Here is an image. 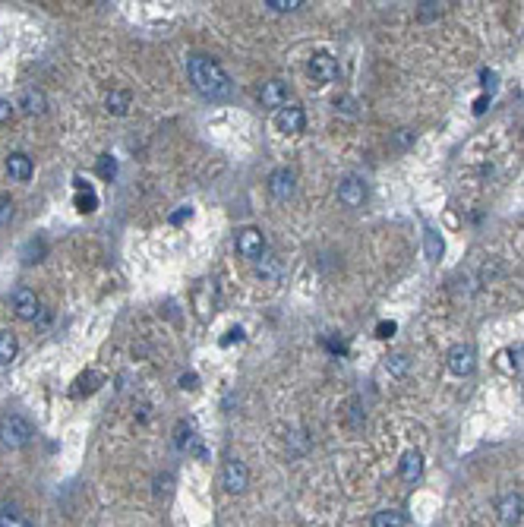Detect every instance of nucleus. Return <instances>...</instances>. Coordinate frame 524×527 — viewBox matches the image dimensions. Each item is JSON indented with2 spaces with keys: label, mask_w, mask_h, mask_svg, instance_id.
I'll return each instance as SVG.
<instances>
[{
  "label": "nucleus",
  "mask_w": 524,
  "mask_h": 527,
  "mask_svg": "<svg viewBox=\"0 0 524 527\" xmlns=\"http://www.w3.org/2000/svg\"><path fill=\"white\" fill-rule=\"evenodd\" d=\"M48 253V244H45V240H28V244H26V262H41V256H45Z\"/></svg>",
  "instance_id": "5701e85b"
},
{
  "label": "nucleus",
  "mask_w": 524,
  "mask_h": 527,
  "mask_svg": "<svg viewBox=\"0 0 524 527\" xmlns=\"http://www.w3.org/2000/svg\"><path fill=\"white\" fill-rule=\"evenodd\" d=\"M98 174L105 180H111L114 174H117V161H114V155H98Z\"/></svg>",
  "instance_id": "393cba45"
},
{
  "label": "nucleus",
  "mask_w": 524,
  "mask_h": 527,
  "mask_svg": "<svg viewBox=\"0 0 524 527\" xmlns=\"http://www.w3.org/2000/svg\"><path fill=\"white\" fill-rule=\"evenodd\" d=\"M98 382H101V376H98V372H85V376H79V389H76V395H92V392H95L98 389Z\"/></svg>",
  "instance_id": "b1692460"
},
{
  "label": "nucleus",
  "mask_w": 524,
  "mask_h": 527,
  "mask_svg": "<svg viewBox=\"0 0 524 527\" xmlns=\"http://www.w3.org/2000/svg\"><path fill=\"white\" fill-rule=\"evenodd\" d=\"M259 101L266 108L281 111V108L288 105V83H281V79H268V83L262 85V92H259Z\"/></svg>",
  "instance_id": "f8f14e48"
},
{
  "label": "nucleus",
  "mask_w": 524,
  "mask_h": 527,
  "mask_svg": "<svg viewBox=\"0 0 524 527\" xmlns=\"http://www.w3.org/2000/svg\"><path fill=\"white\" fill-rule=\"evenodd\" d=\"M187 76H190L193 89L209 101H221L231 95V76L224 73V67L218 61L206 54H193L187 57Z\"/></svg>",
  "instance_id": "f257e3e1"
},
{
  "label": "nucleus",
  "mask_w": 524,
  "mask_h": 527,
  "mask_svg": "<svg viewBox=\"0 0 524 527\" xmlns=\"http://www.w3.org/2000/svg\"><path fill=\"white\" fill-rule=\"evenodd\" d=\"M310 76L316 85H329L338 79V63H335L332 54H325V51H319V54L310 57Z\"/></svg>",
  "instance_id": "6e6552de"
},
{
  "label": "nucleus",
  "mask_w": 524,
  "mask_h": 527,
  "mask_svg": "<svg viewBox=\"0 0 524 527\" xmlns=\"http://www.w3.org/2000/svg\"><path fill=\"white\" fill-rule=\"evenodd\" d=\"M234 246L243 259H262V256H266V237H262V231H256V228L237 231Z\"/></svg>",
  "instance_id": "39448f33"
},
{
  "label": "nucleus",
  "mask_w": 524,
  "mask_h": 527,
  "mask_svg": "<svg viewBox=\"0 0 524 527\" xmlns=\"http://www.w3.org/2000/svg\"><path fill=\"white\" fill-rule=\"evenodd\" d=\"M0 527H32V521H28L16 505L0 502Z\"/></svg>",
  "instance_id": "dca6fc26"
},
{
  "label": "nucleus",
  "mask_w": 524,
  "mask_h": 527,
  "mask_svg": "<svg viewBox=\"0 0 524 527\" xmlns=\"http://www.w3.org/2000/svg\"><path fill=\"white\" fill-rule=\"evenodd\" d=\"M266 6H272L275 13H290L297 6H303V0H266Z\"/></svg>",
  "instance_id": "cd10ccee"
},
{
  "label": "nucleus",
  "mask_w": 524,
  "mask_h": 527,
  "mask_svg": "<svg viewBox=\"0 0 524 527\" xmlns=\"http://www.w3.org/2000/svg\"><path fill=\"white\" fill-rule=\"evenodd\" d=\"M231 341H243V332H240V328H231L228 338H224V344H231Z\"/></svg>",
  "instance_id": "f704fd0d"
},
{
  "label": "nucleus",
  "mask_w": 524,
  "mask_h": 527,
  "mask_svg": "<svg viewBox=\"0 0 524 527\" xmlns=\"http://www.w3.org/2000/svg\"><path fill=\"white\" fill-rule=\"evenodd\" d=\"M221 486L228 489L231 496L246 493V486H250V471H246L243 461H237V458L224 461V467H221Z\"/></svg>",
  "instance_id": "7ed1b4c3"
},
{
  "label": "nucleus",
  "mask_w": 524,
  "mask_h": 527,
  "mask_svg": "<svg viewBox=\"0 0 524 527\" xmlns=\"http://www.w3.org/2000/svg\"><path fill=\"white\" fill-rule=\"evenodd\" d=\"M335 108H338V111L341 114H345V117H357V98H351V95H345V98H338V101H335Z\"/></svg>",
  "instance_id": "bb28decb"
},
{
  "label": "nucleus",
  "mask_w": 524,
  "mask_h": 527,
  "mask_svg": "<svg viewBox=\"0 0 524 527\" xmlns=\"http://www.w3.org/2000/svg\"><path fill=\"white\" fill-rule=\"evenodd\" d=\"M19 108H23V114L35 117V114H45L48 111V98L41 89H26L23 95H19Z\"/></svg>",
  "instance_id": "2eb2a0df"
},
{
  "label": "nucleus",
  "mask_w": 524,
  "mask_h": 527,
  "mask_svg": "<svg viewBox=\"0 0 524 527\" xmlns=\"http://www.w3.org/2000/svg\"><path fill=\"white\" fill-rule=\"evenodd\" d=\"M446 360H449V370H452L455 376H471V372L477 370V350L471 348V344H455Z\"/></svg>",
  "instance_id": "423d86ee"
},
{
  "label": "nucleus",
  "mask_w": 524,
  "mask_h": 527,
  "mask_svg": "<svg viewBox=\"0 0 524 527\" xmlns=\"http://www.w3.org/2000/svg\"><path fill=\"white\" fill-rule=\"evenodd\" d=\"M32 158L26 155V152H10L6 155V174H10L13 180H19V184H26L28 177H32Z\"/></svg>",
  "instance_id": "ddd939ff"
},
{
  "label": "nucleus",
  "mask_w": 524,
  "mask_h": 527,
  "mask_svg": "<svg viewBox=\"0 0 524 527\" xmlns=\"http://www.w3.org/2000/svg\"><path fill=\"white\" fill-rule=\"evenodd\" d=\"M411 139H414V133H411V130H398L395 142H398V145H407V142H411Z\"/></svg>",
  "instance_id": "72a5a7b5"
},
{
  "label": "nucleus",
  "mask_w": 524,
  "mask_h": 527,
  "mask_svg": "<svg viewBox=\"0 0 524 527\" xmlns=\"http://www.w3.org/2000/svg\"><path fill=\"white\" fill-rule=\"evenodd\" d=\"M496 515H499V521L505 527H518L521 518H524V499L518 493H505L496 502Z\"/></svg>",
  "instance_id": "9d476101"
},
{
  "label": "nucleus",
  "mask_w": 524,
  "mask_h": 527,
  "mask_svg": "<svg viewBox=\"0 0 524 527\" xmlns=\"http://www.w3.org/2000/svg\"><path fill=\"white\" fill-rule=\"evenodd\" d=\"M256 272H259V278H278L281 262L275 259V256H262V262L256 266Z\"/></svg>",
  "instance_id": "4be33fe9"
},
{
  "label": "nucleus",
  "mask_w": 524,
  "mask_h": 527,
  "mask_svg": "<svg viewBox=\"0 0 524 527\" xmlns=\"http://www.w3.org/2000/svg\"><path fill=\"white\" fill-rule=\"evenodd\" d=\"M404 511H398V508H382V511H376L373 515V527H404Z\"/></svg>",
  "instance_id": "6ab92c4d"
},
{
  "label": "nucleus",
  "mask_w": 524,
  "mask_h": 527,
  "mask_svg": "<svg viewBox=\"0 0 524 527\" xmlns=\"http://www.w3.org/2000/svg\"><path fill=\"white\" fill-rule=\"evenodd\" d=\"M177 382H180V389H196V376H193V372H184Z\"/></svg>",
  "instance_id": "473e14b6"
},
{
  "label": "nucleus",
  "mask_w": 524,
  "mask_h": 527,
  "mask_svg": "<svg viewBox=\"0 0 524 527\" xmlns=\"http://www.w3.org/2000/svg\"><path fill=\"white\" fill-rule=\"evenodd\" d=\"M294 189H297L294 171H288V167H275V171L268 174V193H272V199L288 202L290 196H294Z\"/></svg>",
  "instance_id": "0eeeda50"
},
{
  "label": "nucleus",
  "mask_w": 524,
  "mask_h": 527,
  "mask_svg": "<svg viewBox=\"0 0 524 527\" xmlns=\"http://www.w3.org/2000/svg\"><path fill=\"white\" fill-rule=\"evenodd\" d=\"M13 199L6 193H0V228H4V224H10L13 221Z\"/></svg>",
  "instance_id": "a878e982"
},
{
  "label": "nucleus",
  "mask_w": 524,
  "mask_h": 527,
  "mask_svg": "<svg viewBox=\"0 0 524 527\" xmlns=\"http://www.w3.org/2000/svg\"><path fill=\"white\" fill-rule=\"evenodd\" d=\"M338 202L347 209H360L363 202H367V184H363L360 177H354V174H347L338 184Z\"/></svg>",
  "instance_id": "1a4fd4ad"
},
{
  "label": "nucleus",
  "mask_w": 524,
  "mask_h": 527,
  "mask_svg": "<svg viewBox=\"0 0 524 527\" xmlns=\"http://www.w3.org/2000/svg\"><path fill=\"white\" fill-rule=\"evenodd\" d=\"M275 123H278L281 133L294 136V133H303V127H307V114H303L300 105H288V108H281V111H278Z\"/></svg>",
  "instance_id": "9b49d317"
},
{
  "label": "nucleus",
  "mask_w": 524,
  "mask_h": 527,
  "mask_svg": "<svg viewBox=\"0 0 524 527\" xmlns=\"http://www.w3.org/2000/svg\"><path fill=\"white\" fill-rule=\"evenodd\" d=\"M10 117H13V105L0 98V123H10Z\"/></svg>",
  "instance_id": "7c9ffc66"
},
{
  "label": "nucleus",
  "mask_w": 524,
  "mask_h": 527,
  "mask_svg": "<svg viewBox=\"0 0 524 527\" xmlns=\"http://www.w3.org/2000/svg\"><path fill=\"white\" fill-rule=\"evenodd\" d=\"M190 215H193V209H190V206H180V212H174V215H171V221H174V224H180L184 218H190Z\"/></svg>",
  "instance_id": "2f4dec72"
},
{
  "label": "nucleus",
  "mask_w": 524,
  "mask_h": 527,
  "mask_svg": "<svg viewBox=\"0 0 524 527\" xmlns=\"http://www.w3.org/2000/svg\"><path fill=\"white\" fill-rule=\"evenodd\" d=\"M105 108H108V114L123 117V114L130 111V92H123V89H111V92H108V98H105Z\"/></svg>",
  "instance_id": "f3484780"
},
{
  "label": "nucleus",
  "mask_w": 524,
  "mask_h": 527,
  "mask_svg": "<svg viewBox=\"0 0 524 527\" xmlns=\"http://www.w3.org/2000/svg\"><path fill=\"white\" fill-rule=\"evenodd\" d=\"M190 442H193V429L180 423V427H177V449H187Z\"/></svg>",
  "instance_id": "c85d7f7f"
},
{
  "label": "nucleus",
  "mask_w": 524,
  "mask_h": 527,
  "mask_svg": "<svg viewBox=\"0 0 524 527\" xmlns=\"http://www.w3.org/2000/svg\"><path fill=\"white\" fill-rule=\"evenodd\" d=\"M424 253H426L429 262H439L442 253H446V244H442V237H439V234H436L433 228L424 231Z\"/></svg>",
  "instance_id": "a211bd4d"
},
{
  "label": "nucleus",
  "mask_w": 524,
  "mask_h": 527,
  "mask_svg": "<svg viewBox=\"0 0 524 527\" xmlns=\"http://www.w3.org/2000/svg\"><path fill=\"white\" fill-rule=\"evenodd\" d=\"M32 436H35V429L23 414L0 417V445H6V449H26L32 442Z\"/></svg>",
  "instance_id": "f03ea898"
},
{
  "label": "nucleus",
  "mask_w": 524,
  "mask_h": 527,
  "mask_svg": "<svg viewBox=\"0 0 524 527\" xmlns=\"http://www.w3.org/2000/svg\"><path fill=\"white\" fill-rule=\"evenodd\" d=\"M385 370H389L392 376H404V372L411 370V360H407L404 354H392V357H385Z\"/></svg>",
  "instance_id": "412c9836"
},
{
  "label": "nucleus",
  "mask_w": 524,
  "mask_h": 527,
  "mask_svg": "<svg viewBox=\"0 0 524 527\" xmlns=\"http://www.w3.org/2000/svg\"><path fill=\"white\" fill-rule=\"evenodd\" d=\"M16 350H19L16 335H13V332H0V367H6V363L16 357Z\"/></svg>",
  "instance_id": "aec40b11"
},
{
  "label": "nucleus",
  "mask_w": 524,
  "mask_h": 527,
  "mask_svg": "<svg viewBox=\"0 0 524 527\" xmlns=\"http://www.w3.org/2000/svg\"><path fill=\"white\" fill-rule=\"evenodd\" d=\"M10 306H13V313H16L19 319H26V322H35L41 316V303H38V297H35L32 288H16V291H13Z\"/></svg>",
  "instance_id": "20e7f679"
},
{
  "label": "nucleus",
  "mask_w": 524,
  "mask_h": 527,
  "mask_svg": "<svg viewBox=\"0 0 524 527\" xmlns=\"http://www.w3.org/2000/svg\"><path fill=\"white\" fill-rule=\"evenodd\" d=\"M398 471H402V480L407 483H417L420 477H424V455L420 452H404L402 455V464H398Z\"/></svg>",
  "instance_id": "4468645a"
},
{
  "label": "nucleus",
  "mask_w": 524,
  "mask_h": 527,
  "mask_svg": "<svg viewBox=\"0 0 524 527\" xmlns=\"http://www.w3.org/2000/svg\"><path fill=\"white\" fill-rule=\"evenodd\" d=\"M395 322H379V325H376V338H392V335H395Z\"/></svg>",
  "instance_id": "c756f323"
}]
</instances>
